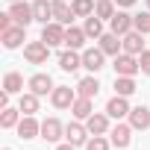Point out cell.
<instances>
[{
	"mask_svg": "<svg viewBox=\"0 0 150 150\" xmlns=\"http://www.w3.org/2000/svg\"><path fill=\"white\" fill-rule=\"evenodd\" d=\"M106 115H109V118H115V121L127 118V115H129V106H127V97L115 94V97H112V100L106 103Z\"/></svg>",
	"mask_w": 150,
	"mask_h": 150,
	"instance_id": "9",
	"label": "cell"
},
{
	"mask_svg": "<svg viewBox=\"0 0 150 150\" xmlns=\"http://www.w3.org/2000/svg\"><path fill=\"white\" fill-rule=\"evenodd\" d=\"M77 91H80V97H97L100 83H97L94 77H83V80H80V86H77Z\"/></svg>",
	"mask_w": 150,
	"mask_h": 150,
	"instance_id": "24",
	"label": "cell"
},
{
	"mask_svg": "<svg viewBox=\"0 0 150 150\" xmlns=\"http://www.w3.org/2000/svg\"><path fill=\"white\" fill-rule=\"evenodd\" d=\"M121 35H115V33H103L100 35V50L103 53H109V56H118V50L124 47V41H118Z\"/></svg>",
	"mask_w": 150,
	"mask_h": 150,
	"instance_id": "18",
	"label": "cell"
},
{
	"mask_svg": "<svg viewBox=\"0 0 150 150\" xmlns=\"http://www.w3.org/2000/svg\"><path fill=\"white\" fill-rule=\"evenodd\" d=\"M86 127H88V132H91V135H103V132L109 129V118H106V115H100V112H91V115L86 118Z\"/></svg>",
	"mask_w": 150,
	"mask_h": 150,
	"instance_id": "13",
	"label": "cell"
},
{
	"mask_svg": "<svg viewBox=\"0 0 150 150\" xmlns=\"http://www.w3.org/2000/svg\"><path fill=\"white\" fill-rule=\"evenodd\" d=\"M3 91H9V94H21L24 91V77L21 74H6V80H3Z\"/></svg>",
	"mask_w": 150,
	"mask_h": 150,
	"instance_id": "25",
	"label": "cell"
},
{
	"mask_svg": "<svg viewBox=\"0 0 150 150\" xmlns=\"http://www.w3.org/2000/svg\"><path fill=\"white\" fill-rule=\"evenodd\" d=\"M129 132H132V127H129V124H118V127H112V144H115V147H121V150H124V147H129V138H132Z\"/></svg>",
	"mask_w": 150,
	"mask_h": 150,
	"instance_id": "17",
	"label": "cell"
},
{
	"mask_svg": "<svg viewBox=\"0 0 150 150\" xmlns=\"http://www.w3.org/2000/svg\"><path fill=\"white\" fill-rule=\"evenodd\" d=\"M50 100H53V106H56V109H71V106H74V100H77V94H74L68 86H56V88L50 91Z\"/></svg>",
	"mask_w": 150,
	"mask_h": 150,
	"instance_id": "4",
	"label": "cell"
},
{
	"mask_svg": "<svg viewBox=\"0 0 150 150\" xmlns=\"http://www.w3.org/2000/svg\"><path fill=\"white\" fill-rule=\"evenodd\" d=\"M71 6H74V15H77V18L94 15V0H71Z\"/></svg>",
	"mask_w": 150,
	"mask_h": 150,
	"instance_id": "27",
	"label": "cell"
},
{
	"mask_svg": "<svg viewBox=\"0 0 150 150\" xmlns=\"http://www.w3.org/2000/svg\"><path fill=\"white\" fill-rule=\"evenodd\" d=\"M83 30H86V35H88V38H100V35H103V24H100V18H97V15H88Z\"/></svg>",
	"mask_w": 150,
	"mask_h": 150,
	"instance_id": "28",
	"label": "cell"
},
{
	"mask_svg": "<svg viewBox=\"0 0 150 150\" xmlns=\"http://www.w3.org/2000/svg\"><path fill=\"white\" fill-rule=\"evenodd\" d=\"M144 33H138V30H129L121 41H124V53H132V56H138V53H144V38H141Z\"/></svg>",
	"mask_w": 150,
	"mask_h": 150,
	"instance_id": "6",
	"label": "cell"
},
{
	"mask_svg": "<svg viewBox=\"0 0 150 150\" xmlns=\"http://www.w3.org/2000/svg\"><path fill=\"white\" fill-rule=\"evenodd\" d=\"M103 56H106V53H103L100 47H97V50H94V47H91V50H86V53H83V68H88L91 74H94V71H100V68H103Z\"/></svg>",
	"mask_w": 150,
	"mask_h": 150,
	"instance_id": "16",
	"label": "cell"
},
{
	"mask_svg": "<svg viewBox=\"0 0 150 150\" xmlns=\"http://www.w3.org/2000/svg\"><path fill=\"white\" fill-rule=\"evenodd\" d=\"M18 109L24 112V115H35L38 112V94H21V103H18Z\"/></svg>",
	"mask_w": 150,
	"mask_h": 150,
	"instance_id": "26",
	"label": "cell"
},
{
	"mask_svg": "<svg viewBox=\"0 0 150 150\" xmlns=\"http://www.w3.org/2000/svg\"><path fill=\"white\" fill-rule=\"evenodd\" d=\"M80 65H83V56H80L77 50H65V53L59 56V68H62V71H77Z\"/></svg>",
	"mask_w": 150,
	"mask_h": 150,
	"instance_id": "20",
	"label": "cell"
},
{
	"mask_svg": "<svg viewBox=\"0 0 150 150\" xmlns=\"http://www.w3.org/2000/svg\"><path fill=\"white\" fill-rule=\"evenodd\" d=\"M86 150H109V141H106L103 135H94V138L86 144Z\"/></svg>",
	"mask_w": 150,
	"mask_h": 150,
	"instance_id": "33",
	"label": "cell"
},
{
	"mask_svg": "<svg viewBox=\"0 0 150 150\" xmlns=\"http://www.w3.org/2000/svg\"><path fill=\"white\" fill-rule=\"evenodd\" d=\"M56 150H74V144H59Z\"/></svg>",
	"mask_w": 150,
	"mask_h": 150,
	"instance_id": "36",
	"label": "cell"
},
{
	"mask_svg": "<svg viewBox=\"0 0 150 150\" xmlns=\"http://www.w3.org/2000/svg\"><path fill=\"white\" fill-rule=\"evenodd\" d=\"M129 127H132V129H147V127H150V109H147V106L129 109Z\"/></svg>",
	"mask_w": 150,
	"mask_h": 150,
	"instance_id": "11",
	"label": "cell"
},
{
	"mask_svg": "<svg viewBox=\"0 0 150 150\" xmlns=\"http://www.w3.org/2000/svg\"><path fill=\"white\" fill-rule=\"evenodd\" d=\"M94 15H97V18H109V21H112V15H115V3H112V0H97Z\"/></svg>",
	"mask_w": 150,
	"mask_h": 150,
	"instance_id": "31",
	"label": "cell"
},
{
	"mask_svg": "<svg viewBox=\"0 0 150 150\" xmlns=\"http://www.w3.org/2000/svg\"><path fill=\"white\" fill-rule=\"evenodd\" d=\"M24 56H27V62L41 65V62H47V56H50V44H44V41H30V44L24 47Z\"/></svg>",
	"mask_w": 150,
	"mask_h": 150,
	"instance_id": "2",
	"label": "cell"
},
{
	"mask_svg": "<svg viewBox=\"0 0 150 150\" xmlns=\"http://www.w3.org/2000/svg\"><path fill=\"white\" fill-rule=\"evenodd\" d=\"M109 24H112V33L121 35V38H124L129 30H135V27H132V15H127V12H115Z\"/></svg>",
	"mask_w": 150,
	"mask_h": 150,
	"instance_id": "8",
	"label": "cell"
},
{
	"mask_svg": "<svg viewBox=\"0 0 150 150\" xmlns=\"http://www.w3.org/2000/svg\"><path fill=\"white\" fill-rule=\"evenodd\" d=\"M132 27L138 33H150V12H141V15H132Z\"/></svg>",
	"mask_w": 150,
	"mask_h": 150,
	"instance_id": "32",
	"label": "cell"
},
{
	"mask_svg": "<svg viewBox=\"0 0 150 150\" xmlns=\"http://www.w3.org/2000/svg\"><path fill=\"white\" fill-rule=\"evenodd\" d=\"M41 41H44V44H50V47L65 44V30H62V24H59V21L44 24V30H41Z\"/></svg>",
	"mask_w": 150,
	"mask_h": 150,
	"instance_id": "3",
	"label": "cell"
},
{
	"mask_svg": "<svg viewBox=\"0 0 150 150\" xmlns=\"http://www.w3.org/2000/svg\"><path fill=\"white\" fill-rule=\"evenodd\" d=\"M115 91H118L121 97H129V94L135 91V80H132V77H115Z\"/></svg>",
	"mask_w": 150,
	"mask_h": 150,
	"instance_id": "29",
	"label": "cell"
},
{
	"mask_svg": "<svg viewBox=\"0 0 150 150\" xmlns=\"http://www.w3.org/2000/svg\"><path fill=\"white\" fill-rule=\"evenodd\" d=\"M21 41H24V27H9V30H3V44H6L9 50H15Z\"/></svg>",
	"mask_w": 150,
	"mask_h": 150,
	"instance_id": "23",
	"label": "cell"
},
{
	"mask_svg": "<svg viewBox=\"0 0 150 150\" xmlns=\"http://www.w3.org/2000/svg\"><path fill=\"white\" fill-rule=\"evenodd\" d=\"M18 112L21 109H3V115H0V127H3V129H12V127H18Z\"/></svg>",
	"mask_w": 150,
	"mask_h": 150,
	"instance_id": "30",
	"label": "cell"
},
{
	"mask_svg": "<svg viewBox=\"0 0 150 150\" xmlns=\"http://www.w3.org/2000/svg\"><path fill=\"white\" fill-rule=\"evenodd\" d=\"M33 15H35V21L50 24V18H53V3H47V0H35V3H33Z\"/></svg>",
	"mask_w": 150,
	"mask_h": 150,
	"instance_id": "21",
	"label": "cell"
},
{
	"mask_svg": "<svg viewBox=\"0 0 150 150\" xmlns=\"http://www.w3.org/2000/svg\"><path fill=\"white\" fill-rule=\"evenodd\" d=\"M6 150H9V147H6Z\"/></svg>",
	"mask_w": 150,
	"mask_h": 150,
	"instance_id": "39",
	"label": "cell"
},
{
	"mask_svg": "<svg viewBox=\"0 0 150 150\" xmlns=\"http://www.w3.org/2000/svg\"><path fill=\"white\" fill-rule=\"evenodd\" d=\"M147 9H150V0H147Z\"/></svg>",
	"mask_w": 150,
	"mask_h": 150,
	"instance_id": "38",
	"label": "cell"
},
{
	"mask_svg": "<svg viewBox=\"0 0 150 150\" xmlns=\"http://www.w3.org/2000/svg\"><path fill=\"white\" fill-rule=\"evenodd\" d=\"M138 71H141V65L135 62L132 53H121V56H115V74H118V77H135Z\"/></svg>",
	"mask_w": 150,
	"mask_h": 150,
	"instance_id": "1",
	"label": "cell"
},
{
	"mask_svg": "<svg viewBox=\"0 0 150 150\" xmlns=\"http://www.w3.org/2000/svg\"><path fill=\"white\" fill-rule=\"evenodd\" d=\"M74 18V6H68V0H53V21H59V24H71Z\"/></svg>",
	"mask_w": 150,
	"mask_h": 150,
	"instance_id": "12",
	"label": "cell"
},
{
	"mask_svg": "<svg viewBox=\"0 0 150 150\" xmlns=\"http://www.w3.org/2000/svg\"><path fill=\"white\" fill-rule=\"evenodd\" d=\"M62 124L56 121V118H47V121H41V138L44 141H59L62 138Z\"/></svg>",
	"mask_w": 150,
	"mask_h": 150,
	"instance_id": "14",
	"label": "cell"
},
{
	"mask_svg": "<svg viewBox=\"0 0 150 150\" xmlns=\"http://www.w3.org/2000/svg\"><path fill=\"white\" fill-rule=\"evenodd\" d=\"M138 65H141V71H144V74H150V50H144V53H141Z\"/></svg>",
	"mask_w": 150,
	"mask_h": 150,
	"instance_id": "34",
	"label": "cell"
},
{
	"mask_svg": "<svg viewBox=\"0 0 150 150\" xmlns=\"http://www.w3.org/2000/svg\"><path fill=\"white\" fill-rule=\"evenodd\" d=\"M71 112H74V118H77V121H86V118L91 115V97H77V100H74V106H71Z\"/></svg>",
	"mask_w": 150,
	"mask_h": 150,
	"instance_id": "22",
	"label": "cell"
},
{
	"mask_svg": "<svg viewBox=\"0 0 150 150\" xmlns=\"http://www.w3.org/2000/svg\"><path fill=\"white\" fill-rule=\"evenodd\" d=\"M115 3H118V6H132L135 0H115Z\"/></svg>",
	"mask_w": 150,
	"mask_h": 150,
	"instance_id": "35",
	"label": "cell"
},
{
	"mask_svg": "<svg viewBox=\"0 0 150 150\" xmlns=\"http://www.w3.org/2000/svg\"><path fill=\"white\" fill-rule=\"evenodd\" d=\"M9 15L15 18V24H18V27H27L30 21H35V15H33V6H30V3H24V0H18V3H12Z\"/></svg>",
	"mask_w": 150,
	"mask_h": 150,
	"instance_id": "5",
	"label": "cell"
},
{
	"mask_svg": "<svg viewBox=\"0 0 150 150\" xmlns=\"http://www.w3.org/2000/svg\"><path fill=\"white\" fill-rule=\"evenodd\" d=\"M30 91L41 97V94L53 91V80L47 77V74H35V77H30Z\"/></svg>",
	"mask_w": 150,
	"mask_h": 150,
	"instance_id": "15",
	"label": "cell"
},
{
	"mask_svg": "<svg viewBox=\"0 0 150 150\" xmlns=\"http://www.w3.org/2000/svg\"><path fill=\"white\" fill-rule=\"evenodd\" d=\"M9 3H18V0H9Z\"/></svg>",
	"mask_w": 150,
	"mask_h": 150,
	"instance_id": "37",
	"label": "cell"
},
{
	"mask_svg": "<svg viewBox=\"0 0 150 150\" xmlns=\"http://www.w3.org/2000/svg\"><path fill=\"white\" fill-rule=\"evenodd\" d=\"M38 132H41V124H38L33 115H24V118L18 121V135H21V138H35Z\"/></svg>",
	"mask_w": 150,
	"mask_h": 150,
	"instance_id": "10",
	"label": "cell"
},
{
	"mask_svg": "<svg viewBox=\"0 0 150 150\" xmlns=\"http://www.w3.org/2000/svg\"><path fill=\"white\" fill-rule=\"evenodd\" d=\"M86 135H88V127H83V124H77V121L65 127V138H68V144H74V147L88 144V141H86Z\"/></svg>",
	"mask_w": 150,
	"mask_h": 150,
	"instance_id": "7",
	"label": "cell"
},
{
	"mask_svg": "<svg viewBox=\"0 0 150 150\" xmlns=\"http://www.w3.org/2000/svg\"><path fill=\"white\" fill-rule=\"evenodd\" d=\"M86 38H88L86 30H77V27H68V30H65V44H68L71 50H80V47L86 44Z\"/></svg>",
	"mask_w": 150,
	"mask_h": 150,
	"instance_id": "19",
	"label": "cell"
}]
</instances>
